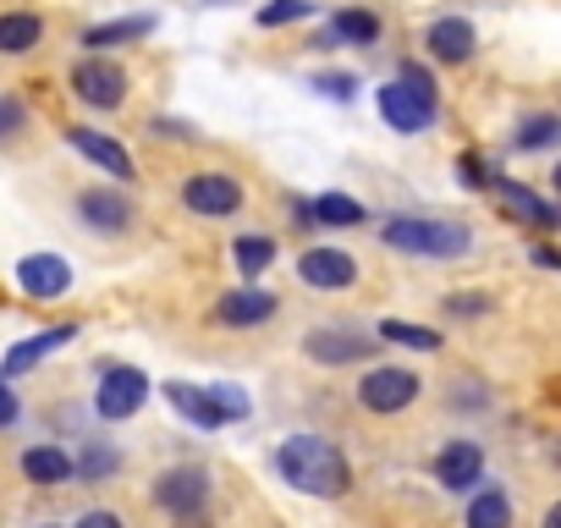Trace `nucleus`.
Segmentation results:
<instances>
[{"mask_svg": "<svg viewBox=\"0 0 561 528\" xmlns=\"http://www.w3.org/2000/svg\"><path fill=\"white\" fill-rule=\"evenodd\" d=\"M275 462H280V473H287V484H298L304 495H342L353 484L347 457L331 440H320V435H293L287 446L275 451Z\"/></svg>", "mask_w": 561, "mask_h": 528, "instance_id": "f257e3e1", "label": "nucleus"}, {"mask_svg": "<svg viewBox=\"0 0 561 528\" xmlns=\"http://www.w3.org/2000/svg\"><path fill=\"white\" fill-rule=\"evenodd\" d=\"M386 248L397 253H424V259H462L468 253V226L457 220H419V215H397L386 220Z\"/></svg>", "mask_w": 561, "mask_h": 528, "instance_id": "f03ea898", "label": "nucleus"}, {"mask_svg": "<svg viewBox=\"0 0 561 528\" xmlns=\"http://www.w3.org/2000/svg\"><path fill=\"white\" fill-rule=\"evenodd\" d=\"M380 116L391 122V133H424V127L435 122V94H430V83H424L419 72L386 83V89H380Z\"/></svg>", "mask_w": 561, "mask_h": 528, "instance_id": "7ed1b4c3", "label": "nucleus"}, {"mask_svg": "<svg viewBox=\"0 0 561 528\" xmlns=\"http://www.w3.org/2000/svg\"><path fill=\"white\" fill-rule=\"evenodd\" d=\"M72 94H78L83 105L116 111V105L127 100V72H122L116 61H105V56H89V61L72 67Z\"/></svg>", "mask_w": 561, "mask_h": 528, "instance_id": "20e7f679", "label": "nucleus"}, {"mask_svg": "<svg viewBox=\"0 0 561 528\" xmlns=\"http://www.w3.org/2000/svg\"><path fill=\"white\" fill-rule=\"evenodd\" d=\"M413 397H419V375H408V369H369L358 386V402L369 413H402V408H413Z\"/></svg>", "mask_w": 561, "mask_h": 528, "instance_id": "39448f33", "label": "nucleus"}, {"mask_svg": "<svg viewBox=\"0 0 561 528\" xmlns=\"http://www.w3.org/2000/svg\"><path fill=\"white\" fill-rule=\"evenodd\" d=\"M182 204L193 209V215H231L237 204H242V187H237V176H226V171H198V176H187V187H182Z\"/></svg>", "mask_w": 561, "mask_h": 528, "instance_id": "423d86ee", "label": "nucleus"}, {"mask_svg": "<svg viewBox=\"0 0 561 528\" xmlns=\"http://www.w3.org/2000/svg\"><path fill=\"white\" fill-rule=\"evenodd\" d=\"M298 276H304L309 287H320V292H342V287L358 282V259L342 253V248H309V253L298 259Z\"/></svg>", "mask_w": 561, "mask_h": 528, "instance_id": "0eeeda50", "label": "nucleus"}, {"mask_svg": "<svg viewBox=\"0 0 561 528\" xmlns=\"http://www.w3.org/2000/svg\"><path fill=\"white\" fill-rule=\"evenodd\" d=\"M144 397H149L144 369H111V375L100 380L94 408H100V418H133V413L144 408Z\"/></svg>", "mask_w": 561, "mask_h": 528, "instance_id": "6e6552de", "label": "nucleus"}, {"mask_svg": "<svg viewBox=\"0 0 561 528\" xmlns=\"http://www.w3.org/2000/svg\"><path fill=\"white\" fill-rule=\"evenodd\" d=\"M18 287L28 298H61L72 287V264L56 253H28V259H18Z\"/></svg>", "mask_w": 561, "mask_h": 528, "instance_id": "1a4fd4ad", "label": "nucleus"}, {"mask_svg": "<svg viewBox=\"0 0 561 528\" xmlns=\"http://www.w3.org/2000/svg\"><path fill=\"white\" fill-rule=\"evenodd\" d=\"M67 138H72V149H78L83 160H94L105 176H133V154H127L116 138H105V133H94V127H72Z\"/></svg>", "mask_w": 561, "mask_h": 528, "instance_id": "9d476101", "label": "nucleus"}, {"mask_svg": "<svg viewBox=\"0 0 561 528\" xmlns=\"http://www.w3.org/2000/svg\"><path fill=\"white\" fill-rule=\"evenodd\" d=\"M165 397H171V408H176V413H187V418H193V424H204V429H220V424L231 418V408H226L215 391H198V386L171 380V386H165Z\"/></svg>", "mask_w": 561, "mask_h": 528, "instance_id": "9b49d317", "label": "nucleus"}, {"mask_svg": "<svg viewBox=\"0 0 561 528\" xmlns=\"http://www.w3.org/2000/svg\"><path fill=\"white\" fill-rule=\"evenodd\" d=\"M435 473H440V484H446V490H473V484H479V473H484V457H479V446H473V440H451V446L435 457Z\"/></svg>", "mask_w": 561, "mask_h": 528, "instance_id": "f8f14e48", "label": "nucleus"}, {"mask_svg": "<svg viewBox=\"0 0 561 528\" xmlns=\"http://www.w3.org/2000/svg\"><path fill=\"white\" fill-rule=\"evenodd\" d=\"M424 45H430L435 61H468L473 56V23L468 18H435Z\"/></svg>", "mask_w": 561, "mask_h": 528, "instance_id": "ddd939ff", "label": "nucleus"}, {"mask_svg": "<svg viewBox=\"0 0 561 528\" xmlns=\"http://www.w3.org/2000/svg\"><path fill=\"white\" fill-rule=\"evenodd\" d=\"M270 314H275V298L259 292V287H248V292H226V298L215 303V320H220V325H237V331H242V325H264Z\"/></svg>", "mask_w": 561, "mask_h": 528, "instance_id": "4468645a", "label": "nucleus"}, {"mask_svg": "<svg viewBox=\"0 0 561 528\" xmlns=\"http://www.w3.org/2000/svg\"><path fill=\"white\" fill-rule=\"evenodd\" d=\"M160 506H171V512H198L204 506V495H209V484H204V473L198 468H176V473H165L160 479Z\"/></svg>", "mask_w": 561, "mask_h": 528, "instance_id": "2eb2a0df", "label": "nucleus"}, {"mask_svg": "<svg viewBox=\"0 0 561 528\" xmlns=\"http://www.w3.org/2000/svg\"><path fill=\"white\" fill-rule=\"evenodd\" d=\"M78 209H83V220L100 226V231H122V226L133 220L127 198H122V193H105V187H89V193L78 198Z\"/></svg>", "mask_w": 561, "mask_h": 528, "instance_id": "dca6fc26", "label": "nucleus"}, {"mask_svg": "<svg viewBox=\"0 0 561 528\" xmlns=\"http://www.w3.org/2000/svg\"><path fill=\"white\" fill-rule=\"evenodd\" d=\"M309 353L320 364H358V358H369V342L353 336V331H314L309 336Z\"/></svg>", "mask_w": 561, "mask_h": 528, "instance_id": "f3484780", "label": "nucleus"}, {"mask_svg": "<svg viewBox=\"0 0 561 528\" xmlns=\"http://www.w3.org/2000/svg\"><path fill=\"white\" fill-rule=\"evenodd\" d=\"M495 193H501V204H506L517 220H534V226H545V231H556V226H561V209H550V204H545V198H534L528 187L495 182Z\"/></svg>", "mask_w": 561, "mask_h": 528, "instance_id": "a211bd4d", "label": "nucleus"}, {"mask_svg": "<svg viewBox=\"0 0 561 528\" xmlns=\"http://www.w3.org/2000/svg\"><path fill=\"white\" fill-rule=\"evenodd\" d=\"M298 215H304L309 226H358V220H364V204L347 198V193H325V198L304 204Z\"/></svg>", "mask_w": 561, "mask_h": 528, "instance_id": "6ab92c4d", "label": "nucleus"}, {"mask_svg": "<svg viewBox=\"0 0 561 528\" xmlns=\"http://www.w3.org/2000/svg\"><path fill=\"white\" fill-rule=\"evenodd\" d=\"M45 39V23L34 12H7L0 18V56H23Z\"/></svg>", "mask_w": 561, "mask_h": 528, "instance_id": "aec40b11", "label": "nucleus"}, {"mask_svg": "<svg viewBox=\"0 0 561 528\" xmlns=\"http://www.w3.org/2000/svg\"><path fill=\"white\" fill-rule=\"evenodd\" d=\"M72 342V325H56V331H45V336H28V342H18L12 353H7V375H23V369H34L45 353H56V347H67Z\"/></svg>", "mask_w": 561, "mask_h": 528, "instance_id": "412c9836", "label": "nucleus"}, {"mask_svg": "<svg viewBox=\"0 0 561 528\" xmlns=\"http://www.w3.org/2000/svg\"><path fill=\"white\" fill-rule=\"evenodd\" d=\"M23 473L34 484H67L72 479V457L56 451V446H34V451H23Z\"/></svg>", "mask_w": 561, "mask_h": 528, "instance_id": "4be33fe9", "label": "nucleus"}, {"mask_svg": "<svg viewBox=\"0 0 561 528\" xmlns=\"http://www.w3.org/2000/svg\"><path fill=\"white\" fill-rule=\"evenodd\" d=\"M154 28V18H122V23H105V28H89L83 45L89 50H111V45H127V39H144Z\"/></svg>", "mask_w": 561, "mask_h": 528, "instance_id": "5701e85b", "label": "nucleus"}, {"mask_svg": "<svg viewBox=\"0 0 561 528\" xmlns=\"http://www.w3.org/2000/svg\"><path fill=\"white\" fill-rule=\"evenodd\" d=\"M468 528H512V506L501 490H479V501L468 506Z\"/></svg>", "mask_w": 561, "mask_h": 528, "instance_id": "b1692460", "label": "nucleus"}, {"mask_svg": "<svg viewBox=\"0 0 561 528\" xmlns=\"http://www.w3.org/2000/svg\"><path fill=\"white\" fill-rule=\"evenodd\" d=\"M237 271L242 276H259V271H270V259H275V237H237Z\"/></svg>", "mask_w": 561, "mask_h": 528, "instance_id": "393cba45", "label": "nucleus"}, {"mask_svg": "<svg viewBox=\"0 0 561 528\" xmlns=\"http://www.w3.org/2000/svg\"><path fill=\"white\" fill-rule=\"evenodd\" d=\"M331 34L347 39V45H375L380 39V18H369V12H336Z\"/></svg>", "mask_w": 561, "mask_h": 528, "instance_id": "a878e982", "label": "nucleus"}, {"mask_svg": "<svg viewBox=\"0 0 561 528\" xmlns=\"http://www.w3.org/2000/svg\"><path fill=\"white\" fill-rule=\"evenodd\" d=\"M380 342L419 347V353H435V347H440V336H435V331H424V325H408V320H386V325H380Z\"/></svg>", "mask_w": 561, "mask_h": 528, "instance_id": "bb28decb", "label": "nucleus"}, {"mask_svg": "<svg viewBox=\"0 0 561 528\" xmlns=\"http://www.w3.org/2000/svg\"><path fill=\"white\" fill-rule=\"evenodd\" d=\"M314 12V0H270L259 7V28H287V23H304Z\"/></svg>", "mask_w": 561, "mask_h": 528, "instance_id": "cd10ccee", "label": "nucleus"}, {"mask_svg": "<svg viewBox=\"0 0 561 528\" xmlns=\"http://www.w3.org/2000/svg\"><path fill=\"white\" fill-rule=\"evenodd\" d=\"M556 138H561V122H556V116H528L512 144H517V149H545V144H556Z\"/></svg>", "mask_w": 561, "mask_h": 528, "instance_id": "c85d7f7f", "label": "nucleus"}, {"mask_svg": "<svg viewBox=\"0 0 561 528\" xmlns=\"http://www.w3.org/2000/svg\"><path fill=\"white\" fill-rule=\"evenodd\" d=\"M18 127H23V105L18 100H0V138L18 133Z\"/></svg>", "mask_w": 561, "mask_h": 528, "instance_id": "c756f323", "label": "nucleus"}, {"mask_svg": "<svg viewBox=\"0 0 561 528\" xmlns=\"http://www.w3.org/2000/svg\"><path fill=\"white\" fill-rule=\"evenodd\" d=\"M320 89H325L331 100H353V89H358V83H353V78H320Z\"/></svg>", "mask_w": 561, "mask_h": 528, "instance_id": "7c9ffc66", "label": "nucleus"}, {"mask_svg": "<svg viewBox=\"0 0 561 528\" xmlns=\"http://www.w3.org/2000/svg\"><path fill=\"white\" fill-rule=\"evenodd\" d=\"M18 418V397H12V386L0 380V424H12Z\"/></svg>", "mask_w": 561, "mask_h": 528, "instance_id": "2f4dec72", "label": "nucleus"}, {"mask_svg": "<svg viewBox=\"0 0 561 528\" xmlns=\"http://www.w3.org/2000/svg\"><path fill=\"white\" fill-rule=\"evenodd\" d=\"M78 528H122V517H111V512H89Z\"/></svg>", "mask_w": 561, "mask_h": 528, "instance_id": "473e14b6", "label": "nucleus"}, {"mask_svg": "<svg viewBox=\"0 0 561 528\" xmlns=\"http://www.w3.org/2000/svg\"><path fill=\"white\" fill-rule=\"evenodd\" d=\"M451 309H457V314H479V309H484V298H451Z\"/></svg>", "mask_w": 561, "mask_h": 528, "instance_id": "72a5a7b5", "label": "nucleus"}, {"mask_svg": "<svg viewBox=\"0 0 561 528\" xmlns=\"http://www.w3.org/2000/svg\"><path fill=\"white\" fill-rule=\"evenodd\" d=\"M545 528H561V501H556V506L545 512Z\"/></svg>", "mask_w": 561, "mask_h": 528, "instance_id": "f704fd0d", "label": "nucleus"}, {"mask_svg": "<svg viewBox=\"0 0 561 528\" xmlns=\"http://www.w3.org/2000/svg\"><path fill=\"white\" fill-rule=\"evenodd\" d=\"M556 193H561V165H556Z\"/></svg>", "mask_w": 561, "mask_h": 528, "instance_id": "c9c22d12", "label": "nucleus"}]
</instances>
